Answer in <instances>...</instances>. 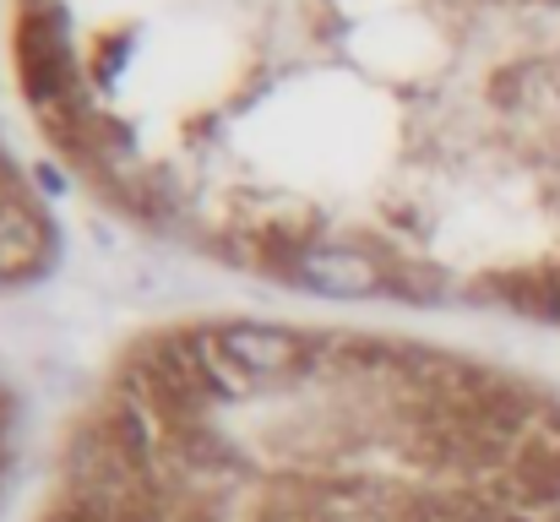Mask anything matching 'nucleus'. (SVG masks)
I'll return each mask as SVG.
<instances>
[{
  "label": "nucleus",
  "mask_w": 560,
  "mask_h": 522,
  "mask_svg": "<svg viewBox=\"0 0 560 522\" xmlns=\"http://www.w3.org/2000/svg\"><path fill=\"white\" fill-rule=\"evenodd\" d=\"M16 71L22 93L38 115V126L60 148H82L88 115H82V82H77V55L66 38V16L55 5H27L16 22Z\"/></svg>",
  "instance_id": "obj_1"
},
{
  "label": "nucleus",
  "mask_w": 560,
  "mask_h": 522,
  "mask_svg": "<svg viewBox=\"0 0 560 522\" xmlns=\"http://www.w3.org/2000/svg\"><path fill=\"white\" fill-rule=\"evenodd\" d=\"M190 344L207 370L212 397H245L256 386L294 381L316 364V338L278 322H223L212 333H196Z\"/></svg>",
  "instance_id": "obj_2"
},
{
  "label": "nucleus",
  "mask_w": 560,
  "mask_h": 522,
  "mask_svg": "<svg viewBox=\"0 0 560 522\" xmlns=\"http://www.w3.org/2000/svg\"><path fill=\"white\" fill-rule=\"evenodd\" d=\"M289 278L316 294H332V300H365L392 283L386 267L360 245H300L289 256Z\"/></svg>",
  "instance_id": "obj_3"
},
{
  "label": "nucleus",
  "mask_w": 560,
  "mask_h": 522,
  "mask_svg": "<svg viewBox=\"0 0 560 522\" xmlns=\"http://www.w3.org/2000/svg\"><path fill=\"white\" fill-rule=\"evenodd\" d=\"M49 251H55L49 218L27 196L0 190V283H22V278L44 272Z\"/></svg>",
  "instance_id": "obj_4"
}]
</instances>
